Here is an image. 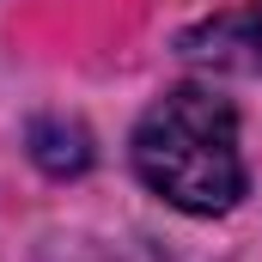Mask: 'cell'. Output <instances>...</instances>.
Masks as SVG:
<instances>
[{"label":"cell","instance_id":"6da1fadb","mask_svg":"<svg viewBox=\"0 0 262 262\" xmlns=\"http://www.w3.org/2000/svg\"><path fill=\"white\" fill-rule=\"evenodd\" d=\"M140 183L183 213H226L244 195V146H238V110L207 92L177 85L165 92L140 122L128 146Z\"/></svg>","mask_w":262,"mask_h":262},{"label":"cell","instance_id":"7a4b0ae2","mask_svg":"<svg viewBox=\"0 0 262 262\" xmlns=\"http://www.w3.org/2000/svg\"><path fill=\"white\" fill-rule=\"evenodd\" d=\"M183 55L207 67H232V73H262V0L195 25L183 37Z\"/></svg>","mask_w":262,"mask_h":262},{"label":"cell","instance_id":"3957f363","mask_svg":"<svg viewBox=\"0 0 262 262\" xmlns=\"http://www.w3.org/2000/svg\"><path fill=\"white\" fill-rule=\"evenodd\" d=\"M31 159L49 171V177H79L92 165V134L79 122H61V116H43L31 122Z\"/></svg>","mask_w":262,"mask_h":262}]
</instances>
